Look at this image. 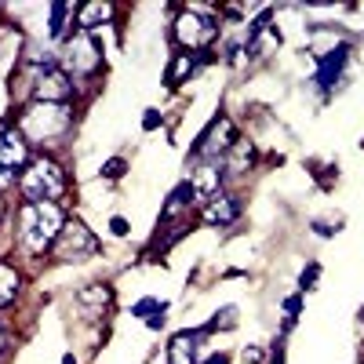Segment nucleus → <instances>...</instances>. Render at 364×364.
Wrapping results in <instances>:
<instances>
[{"mask_svg": "<svg viewBox=\"0 0 364 364\" xmlns=\"http://www.w3.org/2000/svg\"><path fill=\"white\" fill-rule=\"evenodd\" d=\"M350 44H339V48H331L328 55H321V70H317V84L324 87V91H331L339 84V77H343V70H346V63H350Z\"/></svg>", "mask_w": 364, "mask_h": 364, "instance_id": "obj_9", "label": "nucleus"}, {"mask_svg": "<svg viewBox=\"0 0 364 364\" xmlns=\"http://www.w3.org/2000/svg\"><path fill=\"white\" fill-rule=\"evenodd\" d=\"M190 186H193V197L200 204H208L211 197H219L223 193V164L219 161H200L193 178H190Z\"/></svg>", "mask_w": 364, "mask_h": 364, "instance_id": "obj_8", "label": "nucleus"}, {"mask_svg": "<svg viewBox=\"0 0 364 364\" xmlns=\"http://www.w3.org/2000/svg\"><path fill=\"white\" fill-rule=\"evenodd\" d=\"M0 219H4V200H0Z\"/></svg>", "mask_w": 364, "mask_h": 364, "instance_id": "obj_30", "label": "nucleus"}, {"mask_svg": "<svg viewBox=\"0 0 364 364\" xmlns=\"http://www.w3.org/2000/svg\"><path fill=\"white\" fill-rule=\"evenodd\" d=\"M200 215H204L208 226H230V223H237V215H240V197H237V193L211 197V200L204 204Z\"/></svg>", "mask_w": 364, "mask_h": 364, "instance_id": "obj_10", "label": "nucleus"}, {"mask_svg": "<svg viewBox=\"0 0 364 364\" xmlns=\"http://www.w3.org/2000/svg\"><path fill=\"white\" fill-rule=\"evenodd\" d=\"M66 219H63V208L41 200V204H22L18 211V240L29 255H44L48 248H55L58 233H63Z\"/></svg>", "mask_w": 364, "mask_h": 364, "instance_id": "obj_1", "label": "nucleus"}, {"mask_svg": "<svg viewBox=\"0 0 364 364\" xmlns=\"http://www.w3.org/2000/svg\"><path fill=\"white\" fill-rule=\"evenodd\" d=\"M186 197H193V186H190V182H182V186H178V190H175V193L168 197V208H164V219H168V215H175V211H182V208H186V204H190Z\"/></svg>", "mask_w": 364, "mask_h": 364, "instance_id": "obj_20", "label": "nucleus"}, {"mask_svg": "<svg viewBox=\"0 0 364 364\" xmlns=\"http://www.w3.org/2000/svg\"><path fill=\"white\" fill-rule=\"evenodd\" d=\"M245 360H252V364H259V360H262V350H255V346H252V350H245Z\"/></svg>", "mask_w": 364, "mask_h": 364, "instance_id": "obj_26", "label": "nucleus"}, {"mask_svg": "<svg viewBox=\"0 0 364 364\" xmlns=\"http://www.w3.org/2000/svg\"><path fill=\"white\" fill-rule=\"evenodd\" d=\"M109 18V4H84L80 8V18H77V26H80V33H91V29H95L99 22H106Z\"/></svg>", "mask_w": 364, "mask_h": 364, "instance_id": "obj_15", "label": "nucleus"}, {"mask_svg": "<svg viewBox=\"0 0 364 364\" xmlns=\"http://www.w3.org/2000/svg\"><path fill=\"white\" fill-rule=\"evenodd\" d=\"M109 226H113V233H117V237H124V233H128V223H124V219H120V215H117V219H113Z\"/></svg>", "mask_w": 364, "mask_h": 364, "instance_id": "obj_25", "label": "nucleus"}, {"mask_svg": "<svg viewBox=\"0 0 364 364\" xmlns=\"http://www.w3.org/2000/svg\"><path fill=\"white\" fill-rule=\"evenodd\" d=\"M233 142H237L233 120H230V117H215V120L208 124V132L200 135L193 157H197V161H219V157H226L230 149H233Z\"/></svg>", "mask_w": 364, "mask_h": 364, "instance_id": "obj_6", "label": "nucleus"}, {"mask_svg": "<svg viewBox=\"0 0 364 364\" xmlns=\"http://www.w3.org/2000/svg\"><path fill=\"white\" fill-rule=\"evenodd\" d=\"M252 161H255L252 142L237 139V142H233V149L226 154V161H223V168H226V171H233V175H240V171H248V168H252Z\"/></svg>", "mask_w": 364, "mask_h": 364, "instance_id": "obj_13", "label": "nucleus"}, {"mask_svg": "<svg viewBox=\"0 0 364 364\" xmlns=\"http://www.w3.org/2000/svg\"><path fill=\"white\" fill-rule=\"evenodd\" d=\"M317 277H321V266L314 262L310 269H302V277H299V288H302V291H306V288H314V284H317Z\"/></svg>", "mask_w": 364, "mask_h": 364, "instance_id": "obj_22", "label": "nucleus"}, {"mask_svg": "<svg viewBox=\"0 0 364 364\" xmlns=\"http://www.w3.org/2000/svg\"><path fill=\"white\" fill-rule=\"evenodd\" d=\"M204 364H230V360H226V357H223V353H215V357H208V360H204Z\"/></svg>", "mask_w": 364, "mask_h": 364, "instance_id": "obj_27", "label": "nucleus"}, {"mask_svg": "<svg viewBox=\"0 0 364 364\" xmlns=\"http://www.w3.org/2000/svg\"><path fill=\"white\" fill-rule=\"evenodd\" d=\"M77 299H80V306H106V302H109V288L106 284H87Z\"/></svg>", "mask_w": 364, "mask_h": 364, "instance_id": "obj_19", "label": "nucleus"}, {"mask_svg": "<svg viewBox=\"0 0 364 364\" xmlns=\"http://www.w3.org/2000/svg\"><path fill=\"white\" fill-rule=\"evenodd\" d=\"M120 175H124V161H120V157H113V161H106L102 164V178H120Z\"/></svg>", "mask_w": 364, "mask_h": 364, "instance_id": "obj_21", "label": "nucleus"}, {"mask_svg": "<svg viewBox=\"0 0 364 364\" xmlns=\"http://www.w3.org/2000/svg\"><path fill=\"white\" fill-rule=\"evenodd\" d=\"M18 190H22L26 204H41V200H51L55 204L58 197L66 193V175H63V168H58L55 161L37 157V161L26 164V171L18 178Z\"/></svg>", "mask_w": 364, "mask_h": 364, "instance_id": "obj_3", "label": "nucleus"}, {"mask_svg": "<svg viewBox=\"0 0 364 364\" xmlns=\"http://www.w3.org/2000/svg\"><path fill=\"white\" fill-rule=\"evenodd\" d=\"M70 124H73V113L66 102H33L18 117V132L29 142H51L58 135H66Z\"/></svg>", "mask_w": 364, "mask_h": 364, "instance_id": "obj_2", "label": "nucleus"}, {"mask_svg": "<svg viewBox=\"0 0 364 364\" xmlns=\"http://www.w3.org/2000/svg\"><path fill=\"white\" fill-rule=\"evenodd\" d=\"M15 295H18V273L0 262V310H4Z\"/></svg>", "mask_w": 364, "mask_h": 364, "instance_id": "obj_17", "label": "nucleus"}, {"mask_svg": "<svg viewBox=\"0 0 364 364\" xmlns=\"http://www.w3.org/2000/svg\"><path fill=\"white\" fill-rule=\"evenodd\" d=\"M299 310H302V295H288V299H284V314H288V324L299 317Z\"/></svg>", "mask_w": 364, "mask_h": 364, "instance_id": "obj_23", "label": "nucleus"}, {"mask_svg": "<svg viewBox=\"0 0 364 364\" xmlns=\"http://www.w3.org/2000/svg\"><path fill=\"white\" fill-rule=\"evenodd\" d=\"M273 364H284V350L277 346V353H273Z\"/></svg>", "mask_w": 364, "mask_h": 364, "instance_id": "obj_28", "label": "nucleus"}, {"mask_svg": "<svg viewBox=\"0 0 364 364\" xmlns=\"http://www.w3.org/2000/svg\"><path fill=\"white\" fill-rule=\"evenodd\" d=\"M135 317H146L149 328H161L164 324V314H168V302H157V299H139L135 302Z\"/></svg>", "mask_w": 364, "mask_h": 364, "instance_id": "obj_14", "label": "nucleus"}, {"mask_svg": "<svg viewBox=\"0 0 364 364\" xmlns=\"http://www.w3.org/2000/svg\"><path fill=\"white\" fill-rule=\"evenodd\" d=\"M4 350H8V339H4V331H0V357H4Z\"/></svg>", "mask_w": 364, "mask_h": 364, "instance_id": "obj_29", "label": "nucleus"}, {"mask_svg": "<svg viewBox=\"0 0 364 364\" xmlns=\"http://www.w3.org/2000/svg\"><path fill=\"white\" fill-rule=\"evenodd\" d=\"M70 70H77V73H91L99 66V44L91 41V33H80L73 44H70Z\"/></svg>", "mask_w": 364, "mask_h": 364, "instance_id": "obj_11", "label": "nucleus"}, {"mask_svg": "<svg viewBox=\"0 0 364 364\" xmlns=\"http://www.w3.org/2000/svg\"><path fill=\"white\" fill-rule=\"evenodd\" d=\"M219 37V22H211L197 11H182L175 18V41L190 51H200V48H211Z\"/></svg>", "mask_w": 364, "mask_h": 364, "instance_id": "obj_4", "label": "nucleus"}, {"mask_svg": "<svg viewBox=\"0 0 364 364\" xmlns=\"http://www.w3.org/2000/svg\"><path fill=\"white\" fill-rule=\"evenodd\" d=\"M157 120H161V117H157V109H149V113H146V120H142V128H146V132H154V128H157Z\"/></svg>", "mask_w": 364, "mask_h": 364, "instance_id": "obj_24", "label": "nucleus"}, {"mask_svg": "<svg viewBox=\"0 0 364 364\" xmlns=\"http://www.w3.org/2000/svg\"><path fill=\"white\" fill-rule=\"evenodd\" d=\"M193 70H197V55H175V63H171V70H168V84L171 87H178L186 77H193Z\"/></svg>", "mask_w": 364, "mask_h": 364, "instance_id": "obj_16", "label": "nucleus"}, {"mask_svg": "<svg viewBox=\"0 0 364 364\" xmlns=\"http://www.w3.org/2000/svg\"><path fill=\"white\" fill-rule=\"evenodd\" d=\"M99 252V240H95V233H91L84 223H66L63 226V233H58V240H55V255L63 259V262H80V259H87V255H95Z\"/></svg>", "mask_w": 364, "mask_h": 364, "instance_id": "obj_5", "label": "nucleus"}, {"mask_svg": "<svg viewBox=\"0 0 364 364\" xmlns=\"http://www.w3.org/2000/svg\"><path fill=\"white\" fill-rule=\"evenodd\" d=\"M73 91V80L63 66H44L37 77H33V102H66Z\"/></svg>", "mask_w": 364, "mask_h": 364, "instance_id": "obj_7", "label": "nucleus"}, {"mask_svg": "<svg viewBox=\"0 0 364 364\" xmlns=\"http://www.w3.org/2000/svg\"><path fill=\"white\" fill-rule=\"evenodd\" d=\"M73 11L70 0H58V4H51V26H48V33L51 37H63V29H66V15Z\"/></svg>", "mask_w": 364, "mask_h": 364, "instance_id": "obj_18", "label": "nucleus"}, {"mask_svg": "<svg viewBox=\"0 0 364 364\" xmlns=\"http://www.w3.org/2000/svg\"><path fill=\"white\" fill-rule=\"evenodd\" d=\"M204 331H178L168 343V364H197V346Z\"/></svg>", "mask_w": 364, "mask_h": 364, "instance_id": "obj_12", "label": "nucleus"}]
</instances>
